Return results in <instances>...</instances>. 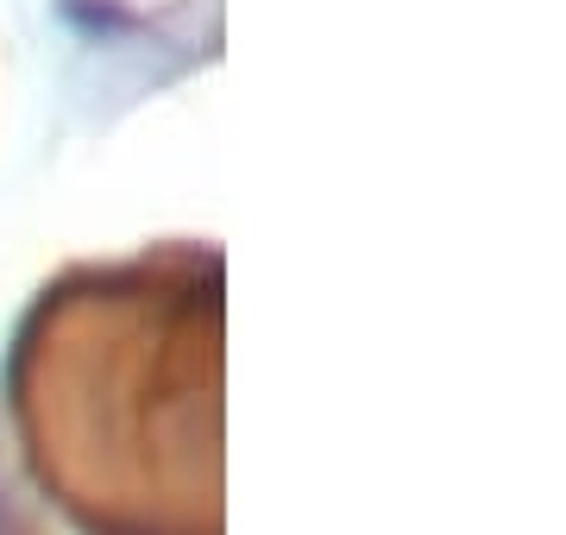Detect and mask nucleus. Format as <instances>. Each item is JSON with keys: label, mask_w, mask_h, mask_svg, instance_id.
<instances>
[]
</instances>
